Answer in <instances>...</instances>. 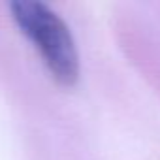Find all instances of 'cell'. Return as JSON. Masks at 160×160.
Instances as JSON below:
<instances>
[{"instance_id":"1","label":"cell","mask_w":160,"mask_h":160,"mask_svg":"<svg viewBox=\"0 0 160 160\" xmlns=\"http://www.w3.org/2000/svg\"><path fill=\"white\" fill-rule=\"evenodd\" d=\"M12 17L19 30L40 53L49 73L64 87L79 77V55L66 23L43 2L15 0L10 4Z\"/></svg>"}]
</instances>
